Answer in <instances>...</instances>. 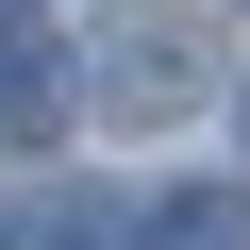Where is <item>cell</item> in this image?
<instances>
[{"label":"cell","mask_w":250,"mask_h":250,"mask_svg":"<svg viewBox=\"0 0 250 250\" xmlns=\"http://www.w3.org/2000/svg\"><path fill=\"white\" fill-rule=\"evenodd\" d=\"M67 100H83V67L50 34H0V134H67Z\"/></svg>","instance_id":"7a4b0ae2"},{"label":"cell","mask_w":250,"mask_h":250,"mask_svg":"<svg viewBox=\"0 0 250 250\" xmlns=\"http://www.w3.org/2000/svg\"><path fill=\"white\" fill-rule=\"evenodd\" d=\"M233 117H250V100H233Z\"/></svg>","instance_id":"8992f818"},{"label":"cell","mask_w":250,"mask_h":250,"mask_svg":"<svg viewBox=\"0 0 250 250\" xmlns=\"http://www.w3.org/2000/svg\"><path fill=\"white\" fill-rule=\"evenodd\" d=\"M134 233H150V217H134V200H117V184H50L17 250H134Z\"/></svg>","instance_id":"3957f363"},{"label":"cell","mask_w":250,"mask_h":250,"mask_svg":"<svg viewBox=\"0 0 250 250\" xmlns=\"http://www.w3.org/2000/svg\"><path fill=\"white\" fill-rule=\"evenodd\" d=\"M83 83H100L117 117H184V100H200V17H184V0H117L100 50H83Z\"/></svg>","instance_id":"6da1fadb"},{"label":"cell","mask_w":250,"mask_h":250,"mask_svg":"<svg viewBox=\"0 0 250 250\" xmlns=\"http://www.w3.org/2000/svg\"><path fill=\"white\" fill-rule=\"evenodd\" d=\"M150 250H250V184H184V200H150Z\"/></svg>","instance_id":"277c9868"},{"label":"cell","mask_w":250,"mask_h":250,"mask_svg":"<svg viewBox=\"0 0 250 250\" xmlns=\"http://www.w3.org/2000/svg\"><path fill=\"white\" fill-rule=\"evenodd\" d=\"M17 17H34V0H0V34H17Z\"/></svg>","instance_id":"5b68a950"}]
</instances>
